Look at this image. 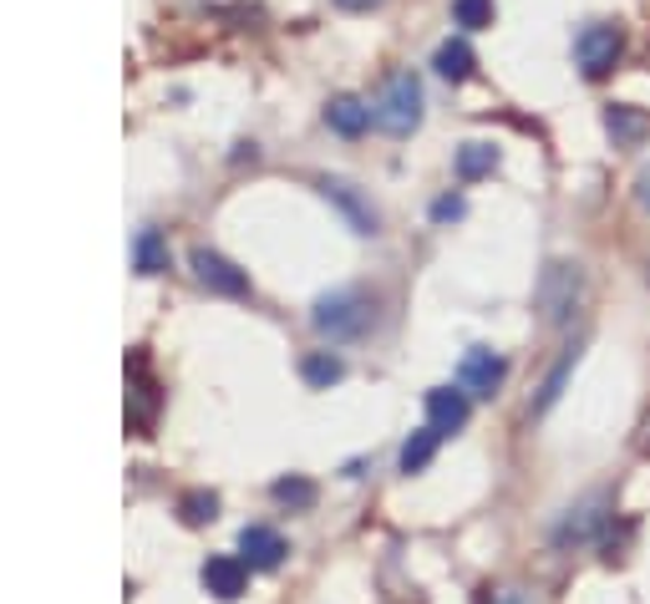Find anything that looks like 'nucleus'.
I'll list each match as a JSON object with an SVG mask.
<instances>
[{"instance_id": "obj_19", "label": "nucleus", "mask_w": 650, "mask_h": 604, "mask_svg": "<svg viewBox=\"0 0 650 604\" xmlns=\"http://www.w3.org/2000/svg\"><path fill=\"white\" fill-rule=\"evenodd\" d=\"M306 382L310 386H335L345 376V366H341V355H331V351H316V355H306Z\"/></svg>"}, {"instance_id": "obj_15", "label": "nucleus", "mask_w": 650, "mask_h": 604, "mask_svg": "<svg viewBox=\"0 0 650 604\" xmlns=\"http://www.w3.org/2000/svg\"><path fill=\"white\" fill-rule=\"evenodd\" d=\"M605 128H610L615 143H640L650 122H646V112H636V107H610V112H605Z\"/></svg>"}, {"instance_id": "obj_9", "label": "nucleus", "mask_w": 650, "mask_h": 604, "mask_svg": "<svg viewBox=\"0 0 650 604\" xmlns=\"http://www.w3.org/2000/svg\"><path fill=\"white\" fill-rule=\"evenodd\" d=\"M244 559H234V553H213L209 564H203V590L213 594V600H240L244 594Z\"/></svg>"}, {"instance_id": "obj_5", "label": "nucleus", "mask_w": 650, "mask_h": 604, "mask_svg": "<svg viewBox=\"0 0 650 604\" xmlns=\"http://www.w3.org/2000/svg\"><path fill=\"white\" fill-rule=\"evenodd\" d=\"M605 524H610V498H590V503H580V508H570V518L559 524L554 543H559V549H570V543H590V539L605 534Z\"/></svg>"}, {"instance_id": "obj_24", "label": "nucleus", "mask_w": 650, "mask_h": 604, "mask_svg": "<svg viewBox=\"0 0 650 604\" xmlns=\"http://www.w3.org/2000/svg\"><path fill=\"white\" fill-rule=\"evenodd\" d=\"M636 198H640V209L650 213V163L640 168V178H636Z\"/></svg>"}, {"instance_id": "obj_18", "label": "nucleus", "mask_w": 650, "mask_h": 604, "mask_svg": "<svg viewBox=\"0 0 650 604\" xmlns=\"http://www.w3.org/2000/svg\"><path fill=\"white\" fill-rule=\"evenodd\" d=\"M498 168V147L493 143H463L458 147V173L463 178H483V173Z\"/></svg>"}, {"instance_id": "obj_11", "label": "nucleus", "mask_w": 650, "mask_h": 604, "mask_svg": "<svg viewBox=\"0 0 650 604\" xmlns=\"http://www.w3.org/2000/svg\"><path fill=\"white\" fill-rule=\"evenodd\" d=\"M467 421V396L452 392V386H438V392H427V427H438L442 437L458 432Z\"/></svg>"}, {"instance_id": "obj_23", "label": "nucleus", "mask_w": 650, "mask_h": 604, "mask_svg": "<svg viewBox=\"0 0 650 604\" xmlns=\"http://www.w3.org/2000/svg\"><path fill=\"white\" fill-rule=\"evenodd\" d=\"M432 219H438V223L463 219V198H438V204H432Z\"/></svg>"}, {"instance_id": "obj_14", "label": "nucleus", "mask_w": 650, "mask_h": 604, "mask_svg": "<svg viewBox=\"0 0 650 604\" xmlns=\"http://www.w3.org/2000/svg\"><path fill=\"white\" fill-rule=\"evenodd\" d=\"M442 432L438 427H422V432H411L407 447H401V473H422L427 462H432V452H438Z\"/></svg>"}, {"instance_id": "obj_21", "label": "nucleus", "mask_w": 650, "mask_h": 604, "mask_svg": "<svg viewBox=\"0 0 650 604\" xmlns=\"http://www.w3.org/2000/svg\"><path fill=\"white\" fill-rule=\"evenodd\" d=\"M275 503H285V508H310V503H316V483H306V477H279Z\"/></svg>"}, {"instance_id": "obj_10", "label": "nucleus", "mask_w": 650, "mask_h": 604, "mask_svg": "<svg viewBox=\"0 0 650 604\" xmlns=\"http://www.w3.org/2000/svg\"><path fill=\"white\" fill-rule=\"evenodd\" d=\"M240 553H244V564L250 569H279V559H285V539L265 524H250L240 534Z\"/></svg>"}, {"instance_id": "obj_20", "label": "nucleus", "mask_w": 650, "mask_h": 604, "mask_svg": "<svg viewBox=\"0 0 650 604\" xmlns=\"http://www.w3.org/2000/svg\"><path fill=\"white\" fill-rule=\"evenodd\" d=\"M452 21L467 31L493 26V0H452Z\"/></svg>"}, {"instance_id": "obj_26", "label": "nucleus", "mask_w": 650, "mask_h": 604, "mask_svg": "<svg viewBox=\"0 0 650 604\" xmlns=\"http://www.w3.org/2000/svg\"><path fill=\"white\" fill-rule=\"evenodd\" d=\"M341 11H372V6H382V0H335Z\"/></svg>"}, {"instance_id": "obj_6", "label": "nucleus", "mask_w": 650, "mask_h": 604, "mask_svg": "<svg viewBox=\"0 0 650 604\" xmlns=\"http://www.w3.org/2000/svg\"><path fill=\"white\" fill-rule=\"evenodd\" d=\"M504 376H508L504 355L483 351V345H473V351L463 355V366H458V382H463V392H473V396H493L498 386H504Z\"/></svg>"}, {"instance_id": "obj_16", "label": "nucleus", "mask_w": 650, "mask_h": 604, "mask_svg": "<svg viewBox=\"0 0 650 604\" xmlns=\"http://www.w3.org/2000/svg\"><path fill=\"white\" fill-rule=\"evenodd\" d=\"M580 366V351H564L559 355V366L549 371V382L539 386V396H533V411H549L559 402V396H564V382H570V371Z\"/></svg>"}, {"instance_id": "obj_1", "label": "nucleus", "mask_w": 650, "mask_h": 604, "mask_svg": "<svg viewBox=\"0 0 650 604\" xmlns=\"http://www.w3.org/2000/svg\"><path fill=\"white\" fill-rule=\"evenodd\" d=\"M372 122L382 132H392V138L417 132V122H422V81L411 77V72H397L382 87V97L372 102Z\"/></svg>"}, {"instance_id": "obj_12", "label": "nucleus", "mask_w": 650, "mask_h": 604, "mask_svg": "<svg viewBox=\"0 0 650 604\" xmlns=\"http://www.w3.org/2000/svg\"><path fill=\"white\" fill-rule=\"evenodd\" d=\"M326 122H331V132H341V138H361V132L372 128V107L361 102V97H335V102L326 107Z\"/></svg>"}, {"instance_id": "obj_8", "label": "nucleus", "mask_w": 650, "mask_h": 604, "mask_svg": "<svg viewBox=\"0 0 650 604\" xmlns=\"http://www.w3.org/2000/svg\"><path fill=\"white\" fill-rule=\"evenodd\" d=\"M320 194L331 198L335 209L351 219V229H356V234H376V223H382V219H376V209L351 184H341V178H320Z\"/></svg>"}, {"instance_id": "obj_17", "label": "nucleus", "mask_w": 650, "mask_h": 604, "mask_svg": "<svg viewBox=\"0 0 650 604\" xmlns=\"http://www.w3.org/2000/svg\"><path fill=\"white\" fill-rule=\"evenodd\" d=\"M133 260H137V270H143V275H163V270H168V244H163L158 229H143V234H137Z\"/></svg>"}, {"instance_id": "obj_4", "label": "nucleus", "mask_w": 650, "mask_h": 604, "mask_svg": "<svg viewBox=\"0 0 650 604\" xmlns=\"http://www.w3.org/2000/svg\"><path fill=\"white\" fill-rule=\"evenodd\" d=\"M580 289H584V275L580 264H549L544 279H539V310L544 320H570V310L580 305Z\"/></svg>"}, {"instance_id": "obj_22", "label": "nucleus", "mask_w": 650, "mask_h": 604, "mask_svg": "<svg viewBox=\"0 0 650 604\" xmlns=\"http://www.w3.org/2000/svg\"><path fill=\"white\" fill-rule=\"evenodd\" d=\"M213 513H219V498H213V493H188L184 498V524H209Z\"/></svg>"}, {"instance_id": "obj_2", "label": "nucleus", "mask_w": 650, "mask_h": 604, "mask_svg": "<svg viewBox=\"0 0 650 604\" xmlns=\"http://www.w3.org/2000/svg\"><path fill=\"white\" fill-rule=\"evenodd\" d=\"M620 52H625V31L620 26H584L580 31V41H574V56H580V72L590 81H599V77H610L615 72V62H620Z\"/></svg>"}, {"instance_id": "obj_3", "label": "nucleus", "mask_w": 650, "mask_h": 604, "mask_svg": "<svg viewBox=\"0 0 650 604\" xmlns=\"http://www.w3.org/2000/svg\"><path fill=\"white\" fill-rule=\"evenodd\" d=\"M366 320H372V310H366V300H361V295H351V289H341V295H326V300L316 305V330H320V336H331V341L361 336V330H366Z\"/></svg>"}, {"instance_id": "obj_25", "label": "nucleus", "mask_w": 650, "mask_h": 604, "mask_svg": "<svg viewBox=\"0 0 650 604\" xmlns=\"http://www.w3.org/2000/svg\"><path fill=\"white\" fill-rule=\"evenodd\" d=\"M493 604H533V600L524 590H498V594H493Z\"/></svg>"}, {"instance_id": "obj_7", "label": "nucleus", "mask_w": 650, "mask_h": 604, "mask_svg": "<svg viewBox=\"0 0 650 604\" xmlns=\"http://www.w3.org/2000/svg\"><path fill=\"white\" fill-rule=\"evenodd\" d=\"M194 270H199V279L209 289H219V295H250V275H244L240 264H229L224 254H213V250H194Z\"/></svg>"}, {"instance_id": "obj_13", "label": "nucleus", "mask_w": 650, "mask_h": 604, "mask_svg": "<svg viewBox=\"0 0 650 604\" xmlns=\"http://www.w3.org/2000/svg\"><path fill=\"white\" fill-rule=\"evenodd\" d=\"M432 66H438V77H448V81H467L473 77V46H467V41H442Z\"/></svg>"}]
</instances>
